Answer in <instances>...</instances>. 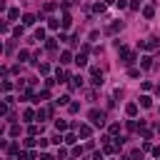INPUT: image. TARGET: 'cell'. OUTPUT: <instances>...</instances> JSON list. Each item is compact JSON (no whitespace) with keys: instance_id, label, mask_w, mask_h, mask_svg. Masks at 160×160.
<instances>
[{"instance_id":"9a60e30c","label":"cell","mask_w":160,"mask_h":160,"mask_svg":"<svg viewBox=\"0 0 160 160\" xmlns=\"http://www.w3.org/2000/svg\"><path fill=\"white\" fill-rule=\"evenodd\" d=\"M20 18V8H10L8 10V20H18Z\"/></svg>"},{"instance_id":"44dd1931","label":"cell","mask_w":160,"mask_h":160,"mask_svg":"<svg viewBox=\"0 0 160 160\" xmlns=\"http://www.w3.org/2000/svg\"><path fill=\"white\" fill-rule=\"evenodd\" d=\"M28 58H30L28 50H20V52H18V60H20V62H28Z\"/></svg>"},{"instance_id":"f35d334b","label":"cell","mask_w":160,"mask_h":160,"mask_svg":"<svg viewBox=\"0 0 160 160\" xmlns=\"http://www.w3.org/2000/svg\"><path fill=\"white\" fill-rule=\"evenodd\" d=\"M110 132H120V122H112L110 125Z\"/></svg>"},{"instance_id":"8d00e7d4","label":"cell","mask_w":160,"mask_h":160,"mask_svg":"<svg viewBox=\"0 0 160 160\" xmlns=\"http://www.w3.org/2000/svg\"><path fill=\"white\" fill-rule=\"evenodd\" d=\"M40 160H58V158H52L50 152H40Z\"/></svg>"},{"instance_id":"9c48e42d","label":"cell","mask_w":160,"mask_h":160,"mask_svg":"<svg viewBox=\"0 0 160 160\" xmlns=\"http://www.w3.org/2000/svg\"><path fill=\"white\" fill-rule=\"evenodd\" d=\"M140 68H142V70H150V68H152V58H150V55H142V58H140Z\"/></svg>"},{"instance_id":"ba28073f","label":"cell","mask_w":160,"mask_h":160,"mask_svg":"<svg viewBox=\"0 0 160 160\" xmlns=\"http://www.w3.org/2000/svg\"><path fill=\"white\" fill-rule=\"evenodd\" d=\"M38 132H42V125H38V122H30V125H28V135H30V138H35Z\"/></svg>"},{"instance_id":"6da1fadb","label":"cell","mask_w":160,"mask_h":160,"mask_svg":"<svg viewBox=\"0 0 160 160\" xmlns=\"http://www.w3.org/2000/svg\"><path fill=\"white\" fill-rule=\"evenodd\" d=\"M118 48H120V62H122L125 68H130V65H132V62L138 60V55H135L132 50H128L125 45H118Z\"/></svg>"},{"instance_id":"f546056e","label":"cell","mask_w":160,"mask_h":160,"mask_svg":"<svg viewBox=\"0 0 160 160\" xmlns=\"http://www.w3.org/2000/svg\"><path fill=\"white\" fill-rule=\"evenodd\" d=\"M40 72L48 75V72H50V65H48V62H40Z\"/></svg>"},{"instance_id":"d4e9b609","label":"cell","mask_w":160,"mask_h":160,"mask_svg":"<svg viewBox=\"0 0 160 160\" xmlns=\"http://www.w3.org/2000/svg\"><path fill=\"white\" fill-rule=\"evenodd\" d=\"M45 45H48V50H55V48H58V38H50Z\"/></svg>"},{"instance_id":"1f68e13d","label":"cell","mask_w":160,"mask_h":160,"mask_svg":"<svg viewBox=\"0 0 160 160\" xmlns=\"http://www.w3.org/2000/svg\"><path fill=\"white\" fill-rule=\"evenodd\" d=\"M115 5H118V8H120V10H125V8H130V2H128V0H118V2H115Z\"/></svg>"},{"instance_id":"7402d4cb","label":"cell","mask_w":160,"mask_h":160,"mask_svg":"<svg viewBox=\"0 0 160 160\" xmlns=\"http://www.w3.org/2000/svg\"><path fill=\"white\" fill-rule=\"evenodd\" d=\"M70 88H82V78H80V75H75V78H72V82H70Z\"/></svg>"},{"instance_id":"d590c367","label":"cell","mask_w":160,"mask_h":160,"mask_svg":"<svg viewBox=\"0 0 160 160\" xmlns=\"http://www.w3.org/2000/svg\"><path fill=\"white\" fill-rule=\"evenodd\" d=\"M82 150H85V148H78V145H75V148H72V158H78V155H82Z\"/></svg>"},{"instance_id":"484cf974","label":"cell","mask_w":160,"mask_h":160,"mask_svg":"<svg viewBox=\"0 0 160 160\" xmlns=\"http://www.w3.org/2000/svg\"><path fill=\"white\" fill-rule=\"evenodd\" d=\"M48 142H50L48 138H40V140H38V148H40V150H45V148H48Z\"/></svg>"},{"instance_id":"5bb4252c","label":"cell","mask_w":160,"mask_h":160,"mask_svg":"<svg viewBox=\"0 0 160 160\" xmlns=\"http://www.w3.org/2000/svg\"><path fill=\"white\" fill-rule=\"evenodd\" d=\"M78 138H80L78 132H68V135H65V145H75V142H78Z\"/></svg>"},{"instance_id":"277c9868","label":"cell","mask_w":160,"mask_h":160,"mask_svg":"<svg viewBox=\"0 0 160 160\" xmlns=\"http://www.w3.org/2000/svg\"><path fill=\"white\" fill-rule=\"evenodd\" d=\"M142 18H145V20H152V18H155V5H152V2L142 8Z\"/></svg>"},{"instance_id":"ac0fdd59","label":"cell","mask_w":160,"mask_h":160,"mask_svg":"<svg viewBox=\"0 0 160 160\" xmlns=\"http://www.w3.org/2000/svg\"><path fill=\"white\" fill-rule=\"evenodd\" d=\"M35 40H38V42L45 40V28H38V30H35Z\"/></svg>"},{"instance_id":"2e32d148","label":"cell","mask_w":160,"mask_h":160,"mask_svg":"<svg viewBox=\"0 0 160 160\" xmlns=\"http://www.w3.org/2000/svg\"><path fill=\"white\" fill-rule=\"evenodd\" d=\"M48 28H50V30H58V28H62V25H60L58 18H48Z\"/></svg>"},{"instance_id":"3957f363","label":"cell","mask_w":160,"mask_h":160,"mask_svg":"<svg viewBox=\"0 0 160 160\" xmlns=\"http://www.w3.org/2000/svg\"><path fill=\"white\" fill-rule=\"evenodd\" d=\"M22 120H25V122H32V120H38V110H32V108H25V110H22Z\"/></svg>"},{"instance_id":"603a6c76","label":"cell","mask_w":160,"mask_h":160,"mask_svg":"<svg viewBox=\"0 0 160 160\" xmlns=\"http://www.w3.org/2000/svg\"><path fill=\"white\" fill-rule=\"evenodd\" d=\"M55 128H58V132H62V130H68V122L65 120H55Z\"/></svg>"},{"instance_id":"83f0119b","label":"cell","mask_w":160,"mask_h":160,"mask_svg":"<svg viewBox=\"0 0 160 160\" xmlns=\"http://www.w3.org/2000/svg\"><path fill=\"white\" fill-rule=\"evenodd\" d=\"M130 160H142V152H140V150H132V152H130Z\"/></svg>"},{"instance_id":"5b68a950","label":"cell","mask_w":160,"mask_h":160,"mask_svg":"<svg viewBox=\"0 0 160 160\" xmlns=\"http://www.w3.org/2000/svg\"><path fill=\"white\" fill-rule=\"evenodd\" d=\"M78 135H80V138H85V140H90L92 128H90V125H80V128H78Z\"/></svg>"},{"instance_id":"f1b7e54d","label":"cell","mask_w":160,"mask_h":160,"mask_svg":"<svg viewBox=\"0 0 160 160\" xmlns=\"http://www.w3.org/2000/svg\"><path fill=\"white\" fill-rule=\"evenodd\" d=\"M105 5L108 2H95V12H105Z\"/></svg>"},{"instance_id":"836d02e7","label":"cell","mask_w":160,"mask_h":160,"mask_svg":"<svg viewBox=\"0 0 160 160\" xmlns=\"http://www.w3.org/2000/svg\"><path fill=\"white\" fill-rule=\"evenodd\" d=\"M128 75H130V78H138V75H140V70H138V68H130V70H128Z\"/></svg>"},{"instance_id":"d6a6232c","label":"cell","mask_w":160,"mask_h":160,"mask_svg":"<svg viewBox=\"0 0 160 160\" xmlns=\"http://www.w3.org/2000/svg\"><path fill=\"white\" fill-rule=\"evenodd\" d=\"M22 32H25V30H22V25H18V28H15V30H12V35H15V38H20V35H22Z\"/></svg>"},{"instance_id":"ab89813d","label":"cell","mask_w":160,"mask_h":160,"mask_svg":"<svg viewBox=\"0 0 160 160\" xmlns=\"http://www.w3.org/2000/svg\"><path fill=\"white\" fill-rule=\"evenodd\" d=\"M152 155H155V158H160V148H152Z\"/></svg>"},{"instance_id":"7c38bea8","label":"cell","mask_w":160,"mask_h":160,"mask_svg":"<svg viewBox=\"0 0 160 160\" xmlns=\"http://www.w3.org/2000/svg\"><path fill=\"white\" fill-rule=\"evenodd\" d=\"M60 25H62V30H68V28L72 25V18H70V12H65V15H62V20H60Z\"/></svg>"},{"instance_id":"7a4b0ae2","label":"cell","mask_w":160,"mask_h":160,"mask_svg":"<svg viewBox=\"0 0 160 160\" xmlns=\"http://www.w3.org/2000/svg\"><path fill=\"white\" fill-rule=\"evenodd\" d=\"M88 118H90V122H92L95 128H102V125H105V112H102V110H90Z\"/></svg>"},{"instance_id":"8992f818","label":"cell","mask_w":160,"mask_h":160,"mask_svg":"<svg viewBox=\"0 0 160 160\" xmlns=\"http://www.w3.org/2000/svg\"><path fill=\"white\" fill-rule=\"evenodd\" d=\"M55 80H58V82H68V80H72V78H70V75H68L62 68H58V72H55Z\"/></svg>"},{"instance_id":"ffe728a7","label":"cell","mask_w":160,"mask_h":160,"mask_svg":"<svg viewBox=\"0 0 160 160\" xmlns=\"http://www.w3.org/2000/svg\"><path fill=\"white\" fill-rule=\"evenodd\" d=\"M120 28H122V22H120V20H115V22H112V25L108 28V32H118Z\"/></svg>"},{"instance_id":"4fadbf2b","label":"cell","mask_w":160,"mask_h":160,"mask_svg":"<svg viewBox=\"0 0 160 160\" xmlns=\"http://www.w3.org/2000/svg\"><path fill=\"white\" fill-rule=\"evenodd\" d=\"M75 62H78L80 68H85V65H88V55H85V52H78V55H75Z\"/></svg>"},{"instance_id":"8fae6325","label":"cell","mask_w":160,"mask_h":160,"mask_svg":"<svg viewBox=\"0 0 160 160\" xmlns=\"http://www.w3.org/2000/svg\"><path fill=\"white\" fill-rule=\"evenodd\" d=\"M60 62H62V65L72 62V52H70V50H62V52H60Z\"/></svg>"},{"instance_id":"4dcf8cb0","label":"cell","mask_w":160,"mask_h":160,"mask_svg":"<svg viewBox=\"0 0 160 160\" xmlns=\"http://www.w3.org/2000/svg\"><path fill=\"white\" fill-rule=\"evenodd\" d=\"M68 100H70V98H68V95H62V98H58V100H55V102H58V105H70V102H68Z\"/></svg>"},{"instance_id":"4316f807","label":"cell","mask_w":160,"mask_h":160,"mask_svg":"<svg viewBox=\"0 0 160 160\" xmlns=\"http://www.w3.org/2000/svg\"><path fill=\"white\" fill-rule=\"evenodd\" d=\"M68 158V150L65 148H58V160H65Z\"/></svg>"},{"instance_id":"e0dca14e","label":"cell","mask_w":160,"mask_h":160,"mask_svg":"<svg viewBox=\"0 0 160 160\" xmlns=\"http://www.w3.org/2000/svg\"><path fill=\"white\" fill-rule=\"evenodd\" d=\"M140 105H142V108H150V105H152V98H150V95H140Z\"/></svg>"},{"instance_id":"52a82bcc","label":"cell","mask_w":160,"mask_h":160,"mask_svg":"<svg viewBox=\"0 0 160 160\" xmlns=\"http://www.w3.org/2000/svg\"><path fill=\"white\" fill-rule=\"evenodd\" d=\"M125 115H128V118H135V115H138V102H128V105H125Z\"/></svg>"},{"instance_id":"d6986e66","label":"cell","mask_w":160,"mask_h":160,"mask_svg":"<svg viewBox=\"0 0 160 160\" xmlns=\"http://www.w3.org/2000/svg\"><path fill=\"white\" fill-rule=\"evenodd\" d=\"M32 145H38V140H35V138H25V140H22V148H28V150H30Z\"/></svg>"},{"instance_id":"74e56055","label":"cell","mask_w":160,"mask_h":160,"mask_svg":"<svg viewBox=\"0 0 160 160\" xmlns=\"http://www.w3.org/2000/svg\"><path fill=\"white\" fill-rule=\"evenodd\" d=\"M10 88H12V82H10V80H5V82H2V90H5V92H10Z\"/></svg>"},{"instance_id":"e575fe53","label":"cell","mask_w":160,"mask_h":160,"mask_svg":"<svg viewBox=\"0 0 160 160\" xmlns=\"http://www.w3.org/2000/svg\"><path fill=\"white\" fill-rule=\"evenodd\" d=\"M68 110H70V112H78V110H80V105H78V102H70V105H68Z\"/></svg>"},{"instance_id":"cb8c5ba5","label":"cell","mask_w":160,"mask_h":160,"mask_svg":"<svg viewBox=\"0 0 160 160\" xmlns=\"http://www.w3.org/2000/svg\"><path fill=\"white\" fill-rule=\"evenodd\" d=\"M8 132H10V138H18V135H20V125H10Z\"/></svg>"},{"instance_id":"30bf717a","label":"cell","mask_w":160,"mask_h":160,"mask_svg":"<svg viewBox=\"0 0 160 160\" xmlns=\"http://www.w3.org/2000/svg\"><path fill=\"white\" fill-rule=\"evenodd\" d=\"M22 25H25V28L35 25V15H32V12H25V15H22Z\"/></svg>"}]
</instances>
